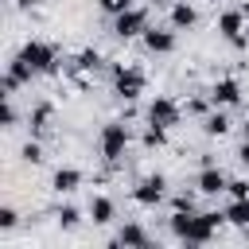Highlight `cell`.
<instances>
[{
    "mask_svg": "<svg viewBox=\"0 0 249 249\" xmlns=\"http://www.w3.org/2000/svg\"><path fill=\"white\" fill-rule=\"evenodd\" d=\"M113 245H152V237H148V230H144V226L124 222V226H121V233L113 237Z\"/></svg>",
    "mask_w": 249,
    "mask_h": 249,
    "instance_id": "9a60e30c",
    "label": "cell"
},
{
    "mask_svg": "<svg viewBox=\"0 0 249 249\" xmlns=\"http://www.w3.org/2000/svg\"><path fill=\"white\" fill-rule=\"evenodd\" d=\"M226 222H230V226H237V230H241V226H249V198H233V202L226 206Z\"/></svg>",
    "mask_w": 249,
    "mask_h": 249,
    "instance_id": "ac0fdd59",
    "label": "cell"
},
{
    "mask_svg": "<svg viewBox=\"0 0 249 249\" xmlns=\"http://www.w3.org/2000/svg\"><path fill=\"white\" fill-rule=\"evenodd\" d=\"M54 218H58V226H62V230H78V222H82V210H78V206H62Z\"/></svg>",
    "mask_w": 249,
    "mask_h": 249,
    "instance_id": "7402d4cb",
    "label": "cell"
},
{
    "mask_svg": "<svg viewBox=\"0 0 249 249\" xmlns=\"http://www.w3.org/2000/svg\"><path fill=\"white\" fill-rule=\"evenodd\" d=\"M19 54L35 66V74H58V51H54L51 43L31 39V43H23V51H19Z\"/></svg>",
    "mask_w": 249,
    "mask_h": 249,
    "instance_id": "7a4b0ae2",
    "label": "cell"
},
{
    "mask_svg": "<svg viewBox=\"0 0 249 249\" xmlns=\"http://www.w3.org/2000/svg\"><path fill=\"white\" fill-rule=\"evenodd\" d=\"M113 82H117V93L124 97V101H136L140 93H144V70L140 66H113Z\"/></svg>",
    "mask_w": 249,
    "mask_h": 249,
    "instance_id": "277c9868",
    "label": "cell"
},
{
    "mask_svg": "<svg viewBox=\"0 0 249 249\" xmlns=\"http://www.w3.org/2000/svg\"><path fill=\"white\" fill-rule=\"evenodd\" d=\"M241 237H245V241H249V226H241Z\"/></svg>",
    "mask_w": 249,
    "mask_h": 249,
    "instance_id": "f546056e",
    "label": "cell"
},
{
    "mask_svg": "<svg viewBox=\"0 0 249 249\" xmlns=\"http://www.w3.org/2000/svg\"><path fill=\"white\" fill-rule=\"evenodd\" d=\"M23 160H27V163H43V160H47L43 148H39V140H27V144H23Z\"/></svg>",
    "mask_w": 249,
    "mask_h": 249,
    "instance_id": "cb8c5ba5",
    "label": "cell"
},
{
    "mask_svg": "<svg viewBox=\"0 0 249 249\" xmlns=\"http://www.w3.org/2000/svg\"><path fill=\"white\" fill-rule=\"evenodd\" d=\"M245 19H249V16H245L241 8H233V12H222V16H218V31H222V39H226L230 47H237V51L245 47V35H241V31H245Z\"/></svg>",
    "mask_w": 249,
    "mask_h": 249,
    "instance_id": "8992f818",
    "label": "cell"
},
{
    "mask_svg": "<svg viewBox=\"0 0 249 249\" xmlns=\"http://www.w3.org/2000/svg\"><path fill=\"white\" fill-rule=\"evenodd\" d=\"M245 31H249V27H245Z\"/></svg>",
    "mask_w": 249,
    "mask_h": 249,
    "instance_id": "d6a6232c",
    "label": "cell"
},
{
    "mask_svg": "<svg viewBox=\"0 0 249 249\" xmlns=\"http://www.w3.org/2000/svg\"><path fill=\"white\" fill-rule=\"evenodd\" d=\"M51 117H54V109H51V101H39V105L31 109V117H27V121H31V136H35V140L51 132Z\"/></svg>",
    "mask_w": 249,
    "mask_h": 249,
    "instance_id": "4fadbf2b",
    "label": "cell"
},
{
    "mask_svg": "<svg viewBox=\"0 0 249 249\" xmlns=\"http://www.w3.org/2000/svg\"><path fill=\"white\" fill-rule=\"evenodd\" d=\"M226 191H230L233 198H249V183H245V179H230V183H226Z\"/></svg>",
    "mask_w": 249,
    "mask_h": 249,
    "instance_id": "d4e9b609",
    "label": "cell"
},
{
    "mask_svg": "<svg viewBox=\"0 0 249 249\" xmlns=\"http://www.w3.org/2000/svg\"><path fill=\"white\" fill-rule=\"evenodd\" d=\"M148 31V12L144 8H128L121 16H113V35L117 39H132V35H144Z\"/></svg>",
    "mask_w": 249,
    "mask_h": 249,
    "instance_id": "5b68a950",
    "label": "cell"
},
{
    "mask_svg": "<svg viewBox=\"0 0 249 249\" xmlns=\"http://www.w3.org/2000/svg\"><path fill=\"white\" fill-rule=\"evenodd\" d=\"M241 128H245V140H249V121H245V124H241Z\"/></svg>",
    "mask_w": 249,
    "mask_h": 249,
    "instance_id": "1f68e13d",
    "label": "cell"
},
{
    "mask_svg": "<svg viewBox=\"0 0 249 249\" xmlns=\"http://www.w3.org/2000/svg\"><path fill=\"white\" fill-rule=\"evenodd\" d=\"M144 47H148L152 54H171V51H175V31L148 27V31H144Z\"/></svg>",
    "mask_w": 249,
    "mask_h": 249,
    "instance_id": "8fae6325",
    "label": "cell"
},
{
    "mask_svg": "<svg viewBox=\"0 0 249 249\" xmlns=\"http://www.w3.org/2000/svg\"><path fill=\"white\" fill-rule=\"evenodd\" d=\"M187 113H195V117H206V101H202V97L187 101Z\"/></svg>",
    "mask_w": 249,
    "mask_h": 249,
    "instance_id": "83f0119b",
    "label": "cell"
},
{
    "mask_svg": "<svg viewBox=\"0 0 249 249\" xmlns=\"http://www.w3.org/2000/svg\"><path fill=\"white\" fill-rule=\"evenodd\" d=\"M35 78V66L23 58V54H16L12 58V66H8V74H4V93H16L19 86H27Z\"/></svg>",
    "mask_w": 249,
    "mask_h": 249,
    "instance_id": "9c48e42d",
    "label": "cell"
},
{
    "mask_svg": "<svg viewBox=\"0 0 249 249\" xmlns=\"http://www.w3.org/2000/svg\"><path fill=\"white\" fill-rule=\"evenodd\" d=\"M226 183H230V179H226V171H222L218 163H210V167L198 171V191H202V195H222Z\"/></svg>",
    "mask_w": 249,
    "mask_h": 249,
    "instance_id": "7c38bea8",
    "label": "cell"
},
{
    "mask_svg": "<svg viewBox=\"0 0 249 249\" xmlns=\"http://www.w3.org/2000/svg\"><path fill=\"white\" fill-rule=\"evenodd\" d=\"M101 62H105V58H101L93 47H86V51H78V58H74L70 66H74V70H101Z\"/></svg>",
    "mask_w": 249,
    "mask_h": 249,
    "instance_id": "44dd1931",
    "label": "cell"
},
{
    "mask_svg": "<svg viewBox=\"0 0 249 249\" xmlns=\"http://www.w3.org/2000/svg\"><path fill=\"white\" fill-rule=\"evenodd\" d=\"M148 121H152V124H163V128H175V124L183 121V109H179L171 97H156V101L148 105Z\"/></svg>",
    "mask_w": 249,
    "mask_h": 249,
    "instance_id": "ba28073f",
    "label": "cell"
},
{
    "mask_svg": "<svg viewBox=\"0 0 249 249\" xmlns=\"http://www.w3.org/2000/svg\"><path fill=\"white\" fill-rule=\"evenodd\" d=\"M230 128H233V121H230L226 113H218V109L202 117V132H206V136H226Z\"/></svg>",
    "mask_w": 249,
    "mask_h": 249,
    "instance_id": "2e32d148",
    "label": "cell"
},
{
    "mask_svg": "<svg viewBox=\"0 0 249 249\" xmlns=\"http://www.w3.org/2000/svg\"><path fill=\"white\" fill-rule=\"evenodd\" d=\"M51 187H54L58 195H70V191L82 187V171H78V167H58L54 179H51Z\"/></svg>",
    "mask_w": 249,
    "mask_h": 249,
    "instance_id": "5bb4252c",
    "label": "cell"
},
{
    "mask_svg": "<svg viewBox=\"0 0 249 249\" xmlns=\"http://www.w3.org/2000/svg\"><path fill=\"white\" fill-rule=\"evenodd\" d=\"M97 8H101L105 16H121V12L136 8V4H132V0H97Z\"/></svg>",
    "mask_w": 249,
    "mask_h": 249,
    "instance_id": "603a6c76",
    "label": "cell"
},
{
    "mask_svg": "<svg viewBox=\"0 0 249 249\" xmlns=\"http://www.w3.org/2000/svg\"><path fill=\"white\" fill-rule=\"evenodd\" d=\"M124 144H128V128H124L121 121H113V124H105V128H101V160H105L109 167H117V163H121Z\"/></svg>",
    "mask_w": 249,
    "mask_h": 249,
    "instance_id": "3957f363",
    "label": "cell"
},
{
    "mask_svg": "<svg viewBox=\"0 0 249 249\" xmlns=\"http://www.w3.org/2000/svg\"><path fill=\"white\" fill-rule=\"evenodd\" d=\"M241 101V86L233 78H218L210 86V105H237Z\"/></svg>",
    "mask_w": 249,
    "mask_h": 249,
    "instance_id": "30bf717a",
    "label": "cell"
},
{
    "mask_svg": "<svg viewBox=\"0 0 249 249\" xmlns=\"http://www.w3.org/2000/svg\"><path fill=\"white\" fill-rule=\"evenodd\" d=\"M89 218H93V226H109V222H113V198L97 195V198L89 202Z\"/></svg>",
    "mask_w": 249,
    "mask_h": 249,
    "instance_id": "e0dca14e",
    "label": "cell"
},
{
    "mask_svg": "<svg viewBox=\"0 0 249 249\" xmlns=\"http://www.w3.org/2000/svg\"><path fill=\"white\" fill-rule=\"evenodd\" d=\"M163 187H167L163 175H144V179L132 187V198H136L140 206H160V202H163Z\"/></svg>",
    "mask_w": 249,
    "mask_h": 249,
    "instance_id": "52a82bcc",
    "label": "cell"
},
{
    "mask_svg": "<svg viewBox=\"0 0 249 249\" xmlns=\"http://www.w3.org/2000/svg\"><path fill=\"white\" fill-rule=\"evenodd\" d=\"M140 144H144V148H163V144H167V128L148 121V128L140 132Z\"/></svg>",
    "mask_w": 249,
    "mask_h": 249,
    "instance_id": "ffe728a7",
    "label": "cell"
},
{
    "mask_svg": "<svg viewBox=\"0 0 249 249\" xmlns=\"http://www.w3.org/2000/svg\"><path fill=\"white\" fill-rule=\"evenodd\" d=\"M16 222H19V214H16L12 206H0V230H12Z\"/></svg>",
    "mask_w": 249,
    "mask_h": 249,
    "instance_id": "484cf974",
    "label": "cell"
},
{
    "mask_svg": "<svg viewBox=\"0 0 249 249\" xmlns=\"http://www.w3.org/2000/svg\"><path fill=\"white\" fill-rule=\"evenodd\" d=\"M195 19H198V12H195L187 0H179V4L171 8V27H195Z\"/></svg>",
    "mask_w": 249,
    "mask_h": 249,
    "instance_id": "d6986e66",
    "label": "cell"
},
{
    "mask_svg": "<svg viewBox=\"0 0 249 249\" xmlns=\"http://www.w3.org/2000/svg\"><path fill=\"white\" fill-rule=\"evenodd\" d=\"M222 222H226V214H218V210H206V214H195V210H175V214L167 218L171 233H175L179 241H195V245L210 241V237H214V230H218Z\"/></svg>",
    "mask_w": 249,
    "mask_h": 249,
    "instance_id": "6da1fadb",
    "label": "cell"
},
{
    "mask_svg": "<svg viewBox=\"0 0 249 249\" xmlns=\"http://www.w3.org/2000/svg\"><path fill=\"white\" fill-rule=\"evenodd\" d=\"M19 4H23V8H31V4H39V0H19Z\"/></svg>",
    "mask_w": 249,
    "mask_h": 249,
    "instance_id": "4dcf8cb0",
    "label": "cell"
},
{
    "mask_svg": "<svg viewBox=\"0 0 249 249\" xmlns=\"http://www.w3.org/2000/svg\"><path fill=\"white\" fill-rule=\"evenodd\" d=\"M171 210H195V195H175L171 198Z\"/></svg>",
    "mask_w": 249,
    "mask_h": 249,
    "instance_id": "4316f807",
    "label": "cell"
},
{
    "mask_svg": "<svg viewBox=\"0 0 249 249\" xmlns=\"http://www.w3.org/2000/svg\"><path fill=\"white\" fill-rule=\"evenodd\" d=\"M237 163H245V167H249V140L237 148Z\"/></svg>",
    "mask_w": 249,
    "mask_h": 249,
    "instance_id": "f1b7e54d",
    "label": "cell"
}]
</instances>
